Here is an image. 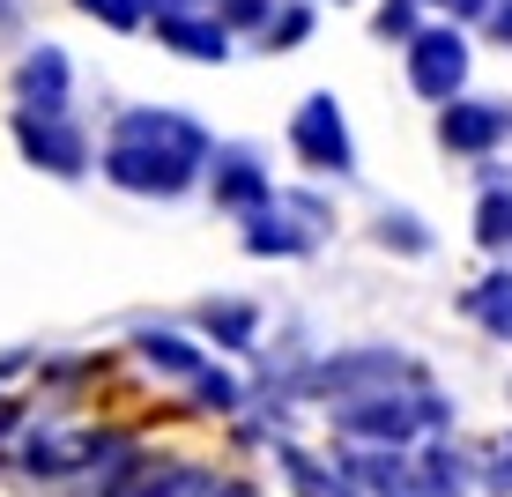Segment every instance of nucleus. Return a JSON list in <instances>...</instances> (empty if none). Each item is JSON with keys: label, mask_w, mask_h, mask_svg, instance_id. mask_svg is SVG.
<instances>
[{"label": "nucleus", "mask_w": 512, "mask_h": 497, "mask_svg": "<svg viewBox=\"0 0 512 497\" xmlns=\"http://www.w3.org/2000/svg\"><path fill=\"white\" fill-rule=\"evenodd\" d=\"M446 423V401L431 386H394V394H364V401H334V431L357 438V446H409V438L438 431Z\"/></svg>", "instance_id": "obj_2"}, {"label": "nucleus", "mask_w": 512, "mask_h": 497, "mask_svg": "<svg viewBox=\"0 0 512 497\" xmlns=\"http://www.w3.org/2000/svg\"><path fill=\"white\" fill-rule=\"evenodd\" d=\"M483 23H490V38H498V45H512V0H490Z\"/></svg>", "instance_id": "obj_23"}, {"label": "nucleus", "mask_w": 512, "mask_h": 497, "mask_svg": "<svg viewBox=\"0 0 512 497\" xmlns=\"http://www.w3.org/2000/svg\"><path fill=\"white\" fill-rule=\"evenodd\" d=\"M290 149H297V164H305V171H334V179H349V171H357V141H349V119H342V104H334L327 90H312L305 104H297V119H290Z\"/></svg>", "instance_id": "obj_4"}, {"label": "nucleus", "mask_w": 512, "mask_h": 497, "mask_svg": "<svg viewBox=\"0 0 512 497\" xmlns=\"http://www.w3.org/2000/svg\"><path fill=\"white\" fill-rule=\"evenodd\" d=\"M461 82H468V38H461V23L416 30V38H409V90L431 97V104H461Z\"/></svg>", "instance_id": "obj_5"}, {"label": "nucleus", "mask_w": 512, "mask_h": 497, "mask_svg": "<svg viewBox=\"0 0 512 497\" xmlns=\"http://www.w3.org/2000/svg\"><path fill=\"white\" fill-rule=\"evenodd\" d=\"M275 201V179L260 171L253 149H223L216 156V208H231V216H260V208Z\"/></svg>", "instance_id": "obj_10"}, {"label": "nucleus", "mask_w": 512, "mask_h": 497, "mask_svg": "<svg viewBox=\"0 0 512 497\" xmlns=\"http://www.w3.org/2000/svg\"><path fill=\"white\" fill-rule=\"evenodd\" d=\"M409 23H416V0H386L379 8V38H401Z\"/></svg>", "instance_id": "obj_21"}, {"label": "nucleus", "mask_w": 512, "mask_h": 497, "mask_svg": "<svg viewBox=\"0 0 512 497\" xmlns=\"http://www.w3.org/2000/svg\"><path fill=\"white\" fill-rule=\"evenodd\" d=\"M461 312H468V319H483L498 342H512V268H505V275H483V282H475V290L461 297Z\"/></svg>", "instance_id": "obj_13"}, {"label": "nucleus", "mask_w": 512, "mask_h": 497, "mask_svg": "<svg viewBox=\"0 0 512 497\" xmlns=\"http://www.w3.org/2000/svg\"><path fill=\"white\" fill-rule=\"evenodd\" d=\"M305 30H312V8H282L275 23H268V52H290Z\"/></svg>", "instance_id": "obj_19"}, {"label": "nucleus", "mask_w": 512, "mask_h": 497, "mask_svg": "<svg viewBox=\"0 0 512 497\" xmlns=\"http://www.w3.org/2000/svg\"><path fill=\"white\" fill-rule=\"evenodd\" d=\"M394 386H423V371L401 357V349H349V357L320 364V394L334 401H364V394H394ZM327 401V408H334Z\"/></svg>", "instance_id": "obj_6"}, {"label": "nucleus", "mask_w": 512, "mask_h": 497, "mask_svg": "<svg viewBox=\"0 0 512 497\" xmlns=\"http://www.w3.org/2000/svg\"><path fill=\"white\" fill-rule=\"evenodd\" d=\"M82 15H97L104 30H141V0H75Z\"/></svg>", "instance_id": "obj_18"}, {"label": "nucleus", "mask_w": 512, "mask_h": 497, "mask_svg": "<svg viewBox=\"0 0 512 497\" xmlns=\"http://www.w3.org/2000/svg\"><path fill=\"white\" fill-rule=\"evenodd\" d=\"M431 8H446L453 23H475V15H490V0H431Z\"/></svg>", "instance_id": "obj_24"}, {"label": "nucleus", "mask_w": 512, "mask_h": 497, "mask_svg": "<svg viewBox=\"0 0 512 497\" xmlns=\"http://www.w3.org/2000/svg\"><path fill=\"white\" fill-rule=\"evenodd\" d=\"M505 134H512V104H498V97H461L438 112V141L453 156H490Z\"/></svg>", "instance_id": "obj_8"}, {"label": "nucleus", "mask_w": 512, "mask_h": 497, "mask_svg": "<svg viewBox=\"0 0 512 497\" xmlns=\"http://www.w3.org/2000/svg\"><path fill=\"white\" fill-rule=\"evenodd\" d=\"M475 238H483L490 253H512V186H490L483 201H475Z\"/></svg>", "instance_id": "obj_15"}, {"label": "nucleus", "mask_w": 512, "mask_h": 497, "mask_svg": "<svg viewBox=\"0 0 512 497\" xmlns=\"http://www.w3.org/2000/svg\"><path fill=\"white\" fill-rule=\"evenodd\" d=\"M15 141H23V156L52 179H82L90 171V134L75 127V119H38V112H15Z\"/></svg>", "instance_id": "obj_7"}, {"label": "nucleus", "mask_w": 512, "mask_h": 497, "mask_svg": "<svg viewBox=\"0 0 512 497\" xmlns=\"http://www.w3.org/2000/svg\"><path fill=\"white\" fill-rule=\"evenodd\" d=\"M379 245H401V253H423V245H431V230H416V216H409V208H386V216H379Z\"/></svg>", "instance_id": "obj_16"}, {"label": "nucleus", "mask_w": 512, "mask_h": 497, "mask_svg": "<svg viewBox=\"0 0 512 497\" xmlns=\"http://www.w3.org/2000/svg\"><path fill=\"white\" fill-rule=\"evenodd\" d=\"M327 223H334V208L320 201V193H275L260 216H245V253L297 260V253H312V245L327 238Z\"/></svg>", "instance_id": "obj_3"}, {"label": "nucleus", "mask_w": 512, "mask_h": 497, "mask_svg": "<svg viewBox=\"0 0 512 497\" xmlns=\"http://www.w3.org/2000/svg\"><path fill=\"white\" fill-rule=\"evenodd\" d=\"M141 357H149L156 371H171V379H201V349H193L186 342V334H171V327H149V334H141Z\"/></svg>", "instance_id": "obj_14"}, {"label": "nucleus", "mask_w": 512, "mask_h": 497, "mask_svg": "<svg viewBox=\"0 0 512 497\" xmlns=\"http://www.w3.org/2000/svg\"><path fill=\"white\" fill-rule=\"evenodd\" d=\"M208 164V134L193 127L186 112H119L112 141H104V179L127 186V193H156V201H171V193H186L201 179Z\"/></svg>", "instance_id": "obj_1"}, {"label": "nucleus", "mask_w": 512, "mask_h": 497, "mask_svg": "<svg viewBox=\"0 0 512 497\" xmlns=\"http://www.w3.org/2000/svg\"><path fill=\"white\" fill-rule=\"evenodd\" d=\"M15 97H23V112L60 119L67 112V52L60 45H30L23 60H15Z\"/></svg>", "instance_id": "obj_9"}, {"label": "nucleus", "mask_w": 512, "mask_h": 497, "mask_svg": "<svg viewBox=\"0 0 512 497\" xmlns=\"http://www.w3.org/2000/svg\"><path fill=\"white\" fill-rule=\"evenodd\" d=\"M208 334H223L231 349L253 342V305H208Z\"/></svg>", "instance_id": "obj_17"}, {"label": "nucleus", "mask_w": 512, "mask_h": 497, "mask_svg": "<svg viewBox=\"0 0 512 497\" xmlns=\"http://www.w3.org/2000/svg\"><path fill=\"white\" fill-rule=\"evenodd\" d=\"M216 15H223V30H231V23H260V30H268L275 0H216Z\"/></svg>", "instance_id": "obj_20"}, {"label": "nucleus", "mask_w": 512, "mask_h": 497, "mask_svg": "<svg viewBox=\"0 0 512 497\" xmlns=\"http://www.w3.org/2000/svg\"><path fill=\"white\" fill-rule=\"evenodd\" d=\"M156 23H171V15H216V0H149Z\"/></svg>", "instance_id": "obj_22"}, {"label": "nucleus", "mask_w": 512, "mask_h": 497, "mask_svg": "<svg viewBox=\"0 0 512 497\" xmlns=\"http://www.w3.org/2000/svg\"><path fill=\"white\" fill-rule=\"evenodd\" d=\"M156 38H164L171 52H186V60H231L223 15H171V23H156Z\"/></svg>", "instance_id": "obj_11"}, {"label": "nucleus", "mask_w": 512, "mask_h": 497, "mask_svg": "<svg viewBox=\"0 0 512 497\" xmlns=\"http://www.w3.org/2000/svg\"><path fill=\"white\" fill-rule=\"evenodd\" d=\"M282 475H290V497H357V483L349 475H334L320 453H305V446H282Z\"/></svg>", "instance_id": "obj_12"}]
</instances>
